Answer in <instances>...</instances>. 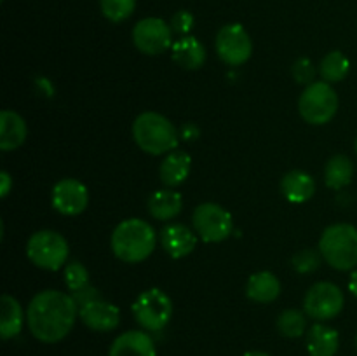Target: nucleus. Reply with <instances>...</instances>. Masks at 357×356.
<instances>
[{
    "mask_svg": "<svg viewBox=\"0 0 357 356\" xmlns=\"http://www.w3.org/2000/svg\"><path fill=\"white\" fill-rule=\"evenodd\" d=\"M79 307L70 293L44 290L28 306V328L37 341L54 344L63 341L75 325Z\"/></svg>",
    "mask_w": 357,
    "mask_h": 356,
    "instance_id": "1",
    "label": "nucleus"
},
{
    "mask_svg": "<svg viewBox=\"0 0 357 356\" xmlns=\"http://www.w3.org/2000/svg\"><path fill=\"white\" fill-rule=\"evenodd\" d=\"M155 248V230L139 218L122 220L112 234V251L128 264L146 260Z\"/></svg>",
    "mask_w": 357,
    "mask_h": 356,
    "instance_id": "2",
    "label": "nucleus"
},
{
    "mask_svg": "<svg viewBox=\"0 0 357 356\" xmlns=\"http://www.w3.org/2000/svg\"><path fill=\"white\" fill-rule=\"evenodd\" d=\"M132 136L143 152L160 156L176 150L180 136L173 122L157 112H143L132 122Z\"/></svg>",
    "mask_w": 357,
    "mask_h": 356,
    "instance_id": "3",
    "label": "nucleus"
},
{
    "mask_svg": "<svg viewBox=\"0 0 357 356\" xmlns=\"http://www.w3.org/2000/svg\"><path fill=\"white\" fill-rule=\"evenodd\" d=\"M321 257L338 271H351L357 265V229L351 223H333L319 239Z\"/></svg>",
    "mask_w": 357,
    "mask_h": 356,
    "instance_id": "4",
    "label": "nucleus"
},
{
    "mask_svg": "<svg viewBox=\"0 0 357 356\" xmlns=\"http://www.w3.org/2000/svg\"><path fill=\"white\" fill-rule=\"evenodd\" d=\"M300 115L312 126L328 124L337 115L338 96L330 82H312L303 89L298 100Z\"/></svg>",
    "mask_w": 357,
    "mask_h": 356,
    "instance_id": "5",
    "label": "nucleus"
},
{
    "mask_svg": "<svg viewBox=\"0 0 357 356\" xmlns=\"http://www.w3.org/2000/svg\"><path fill=\"white\" fill-rule=\"evenodd\" d=\"M70 248L65 237L56 230H37L26 244V255L37 267L58 271L68 262Z\"/></svg>",
    "mask_w": 357,
    "mask_h": 356,
    "instance_id": "6",
    "label": "nucleus"
},
{
    "mask_svg": "<svg viewBox=\"0 0 357 356\" xmlns=\"http://www.w3.org/2000/svg\"><path fill=\"white\" fill-rule=\"evenodd\" d=\"M132 314L145 330L159 332L173 316V302L160 288L145 290L132 304Z\"/></svg>",
    "mask_w": 357,
    "mask_h": 356,
    "instance_id": "7",
    "label": "nucleus"
},
{
    "mask_svg": "<svg viewBox=\"0 0 357 356\" xmlns=\"http://www.w3.org/2000/svg\"><path fill=\"white\" fill-rule=\"evenodd\" d=\"M195 232L206 243H220L234 230V220L227 209L216 202H202L194 212Z\"/></svg>",
    "mask_w": 357,
    "mask_h": 356,
    "instance_id": "8",
    "label": "nucleus"
},
{
    "mask_svg": "<svg viewBox=\"0 0 357 356\" xmlns=\"http://www.w3.org/2000/svg\"><path fill=\"white\" fill-rule=\"evenodd\" d=\"M216 52L223 63L239 66L251 58L253 42L243 24H225L216 35Z\"/></svg>",
    "mask_w": 357,
    "mask_h": 356,
    "instance_id": "9",
    "label": "nucleus"
},
{
    "mask_svg": "<svg viewBox=\"0 0 357 356\" xmlns=\"http://www.w3.org/2000/svg\"><path fill=\"white\" fill-rule=\"evenodd\" d=\"M344 293L337 285L328 281L316 283L307 292L303 307L310 318L317 321H326L337 316L344 309Z\"/></svg>",
    "mask_w": 357,
    "mask_h": 356,
    "instance_id": "10",
    "label": "nucleus"
},
{
    "mask_svg": "<svg viewBox=\"0 0 357 356\" xmlns=\"http://www.w3.org/2000/svg\"><path fill=\"white\" fill-rule=\"evenodd\" d=\"M171 30L173 28L160 17H145L132 28V42L145 54H162L164 51L173 47Z\"/></svg>",
    "mask_w": 357,
    "mask_h": 356,
    "instance_id": "11",
    "label": "nucleus"
},
{
    "mask_svg": "<svg viewBox=\"0 0 357 356\" xmlns=\"http://www.w3.org/2000/svg\"><path fill=\"white\" fill-rule=\"evenodd\" d=\"M87 187L75 178H63L52 187V206L61 215H80L87 208Z\"/></svg>",
    "mask_w": 357,
    "mask_h": 356,
    "instance_id": "12",
    "label": "nucleus"
},
{
    "mask_svg": "<svg viewBox=\"0 0 357 356\" xmlns=\"http://www.w3.org/2000/svg\"><path fill=\"white\" fill-rule=\"evenodd\" d=\"M79 318L87 328L94 332H112L121 323V311L117 306L103 299H96L79 309Z\"/></svg>",
    "mask_w": 357,
    "mask_h": 356,
    "instance_id": "13",
    "label": "nucleus"
},
{
    "mask_svg": "<svg viewBox=\"0 0 357 356\" xmlns=\"http://www.w3.org/2000/svg\"><path fill=\"white\" fill-rule=\"evenodd\" d=\"M108 356H157V351L153 339L146 332L129 330L112 342Z\"/></svg>",
    "mask_w": 357,
    "mask_h": 356,
    "instance_id": "14",
    "label": "nucleus"
},
{
    "mask_svg": "<svg viewBox=\"0 0 357 356\" xmlns=\"http://www.w3.org/2000/svg\"><path fill=\"white\" fill-rule=\"evenodd\" d=\"M160 241H162L164 250L173 258L187 257L195 250V244H197L195 234L181 223H171L164 227L160 232Z\"/></svg>",
    "mask_w": 357,
    "mask_h": 356,
    "instance_id": "15",
    "label": "nucleus"
},
{
    "mask_svg": "<svg viewBox=\"0 0 357 356\" xmlns=\"http://www.w3.org/2000/svg\"><path fill=\"white\" fill-rule=\"evenodd\" d=\"M28 128L24 119L13 110H2L0 114V149L3 152L17 149L24 143Z\"/></svg>",
    "mask_w": 357,
    "mask_h": 356,
    "instance_id": "16",
    "label": "nucleus"
},
{
    "mask_svg": "<svg viewBox=\"0 0 357 356\" xmlns=\"http://www.w3.org/2000/svg\"><path fill=\"white\" fill-rule=\"evenodd\" d=\"M171 56H173L174 63H178L181 68L197 70L206 61V47L195 37L185 35L174 42L173 47H171Z\"/></svg>",
    "mask_w": 357,
    "mask_h": 356,
    "instance_id": "17",
    "label": "nucleus"
},
{
    "mask_svg": "<svg viewBox=\"0 0 357 356\" xmlns=\"http://www.w3.org/2000/svg\"><path fill=\"white\" fill-rule=\"evenodd\" d=\"M340 346V335L335 328L316 323L307 332V351L310 356H335Z\"/></svg>",
    "mask_w": 357,
    "mask_h": 356,
    "instance_id": "18",
    "label": "nucleus"
},
{
    "mask_svg": "<svg viewBox=\"0 0 357 356\" xmlns=\"http://www.w3.org/2000/svg\"><path fill=\"white\" fill-rule=\"evenodd\" d=\"M281 293V283L271 271H260L250 276L246 285V295L260 304L274 302Z\"/></svg>",
    "mask_w": 357,
    "mask_h": 356,
    "instance_id": "19",
    "label": "nucleus"
},
{
    "mask_svg": "<svg viewBox=\"0 0 357 356\" xmlns=\"http://www.w3.org/2000/svg\"><path fill=\"white\" fill-rule=\"evenodd\" d=\"M192 159L183 150H173L166 156L160 164V180L167 187H178L183 184L190 175Z\"/></svg>",
    "mask_w": 357,
    "mask_h": 356,
    "instance_id": "20",
    "label": "nucleus"
},
{
    "mask_svg": "<svg viewBox=\"0 0 357 356\" xmlns=\"http://www.w3.org/2000/svg\"><path fill=\"white\" fill-rule=\"evenodd\" d=\"M281 192L289 202H305L316 192V181L305 171H289L281 180Z\"/></svg>",
    "mask_w": 357,
    "mask_h": 356,
    "instance_id": "21",
    "label": "nucleus"
},
{
    "mask_svg": "<svg viewBox=\"0 0 357 356\" xmlns=\"http://www.w3.org/2000/svg\"><path fill=\"white\" fill-rule=\"evenodd\" d=\"M183 208V199L178 192L162 188L150 195L149 199V212L153 218L157 220H173L180 215Z\"/></svg>",
    "mask_w": 357,
    "mask_h": 356,
    "instance_id": "22",
    "label": "nucleus"
},
{
    "mask_svg": "<svg viewBox=\"0 0 357 356\" xmlns=\"http://www.w3.org/2000/svg\"><path fill=\"white\" fill-rule=\"evenodd\" d=\"M23 328V309L13 295L2 297V313H0V335L3 341L16 337Z\"/></svg>",
    "mask_w": 357,
    "mask_h": 356,
    "instance_id": "23",
    "label": "nucleus"
},
{
    "mask_svg": "<svg viewBox=\"0 0 357 356\" xmlns=\"http://www.w3.org/2000/svg\"><path fill=\"white\" fill-rule=\"evenodd\" d=\"M352 175H354V164L347 156H333L328 161L324 168V181L333 191H340L345 185L351 184Z\"/></svg>",
    "mask_w": 357,
    "mask_h": 356,
    "instance_id": "24",
    "label": "nucleus"
},
{
    "mask_svg": "<svg viewBox=\"0 0 357 356\" xmlns=\"http://www.w3.org/2000/svg\"><path fill=\"white\" fill-rule=\"evenodd\" d=\"M319 70L324 82H342L349 75L351 61H349V58L342 51H331L323 58Z\"/></svg>",
    "mask_w": 357,
    "mask_h": 356,
    "instance_id": "25",
    "label": "nucleus"
},
{
    "mask_svg": "<svg viewBox=\"0 0 357 356\" xmlns=\"http://www.w3.org/2000/svg\"><path fill=\"white\" fill-rule=\"evenodd\" d=\"M307 320L302 311L286 309L279 314L278 318V330L279 334L288 339H298L305 334Z\"/></svg>",
    "mask_w": 357,
    "mask_h": 356,
    "instance_id": "26",
    "label": "nucleus"
},
{
    "mask_svg": "<svg viewBox=\"0 0 357 356\" xmlns=\"http://www.w3.org/2000/svg\"><path fill=\"white\" fill-rule=\"evenodd\" d=\"M103 16L112 23H122L136 9V0H100Z\"/></svg>",
    "mask_w": 357,
    "mask_h": 356,
    "instance_id": "27",
    "label": "nucleus"
},
{
    "mask_svg": "<svg viewBox=\"0 0 357 356\" xmlns=\"http://www.w3.org/2000/svg\"><path fill=\"white\" fill-rule=\"evenodd\" d=\"M65 283L72 292L89 285V272L80 262H68L65 267Z\"/></svg>",
    "mask_w": 357,
    "mask_h": 356,
    "instance_id": "28",
    "label": "nucleus"
},
{
    "mask_svg": "<svg viewBox=\"0 0 357 356\" xmlns=\"http://www.w3.org/2000/svg\"><path fill=\"white\" fill-rule=\"evenodd\" d=\"M291 264L295 265V269L298 272H312L316 271L317 265H319V255L314 250H302L293 257Z\"/></svg>",
    "mask_w": 357,
    "mask_h": 356,
    "instance_id": "29",
    "label": "nucleus"
},
{
    "mask_svg": "<svg viewBox=\"0 0 357 356\" xmlns=\"http://www.w3.org/2000/svg\"><path fill=\"white\" fill-rule=\"evenodd\" d=\"M293 72V77L296 79V82L300 84H312L314 77H316V68H314L312 61H310L309 58H300L296 59L295 65H293L291 68Z\"/></svg>",
    "mask_w": 357,
    "mask_h": 356,
    "instance_id": "30",
    "label": "nucleus"
},
{
    "mask_svg": "<svg viewBox=\"0 0 357 356\" xmlns=\"http://www.w3.org/2000/svg\"><path fill=\"white\" fill-rule=\"evenodd\" d=\"M192 27H194V16L188 10H178L171 20V28L183 37L192 30Z\"/></svg>",
    "mask_w": 357,
    "mask_h": 356,
    "instance_id": "31",
    "label": "nucleus"
},
{
    "mask_svg": "<svg viewBox=\"0 0 357 356\" xmlns=\"http://www.w3.org/2000/svg\"><path fill=\"white\" fill-rule=\"evenodd\" d=\"M72 297H73V300H75V304H77V307H79V309H80V307L86 306V304L93 302V300L101 299L100 293H98V290L93 288L91 285H87V286H84V288H79V290H75V292H72Z\"/></svg>",
    "mask_w": 357,
    "mask_h": 356,
    "instance_id": "32",
    "label": "nucleus"
},
{
    "mask_svg": "<svg viewBox=\"0 0 357 356\" xmlns=\"http://www.w3.org/2000/svg\"><path fill=\"white\" fill-rule=\"evenodd\" d=\"M181 138L183 140H195L199 138V128L195 124H192V122H187V124L181 126Z\"/></svg>",
    "mask_w": 357,
    "mask_h": 356,
    "instance_id": "33",
    "label": "nucleus"
},
{
    "mask_svg": "<svg viewBox=\"0 0 357 356\" xmlns=\"http://www.w3.org/2000/svg\"><path fill=\"white\" fill-rule=\"evenodd\" d=\"M0 181H2L0 195H2V198H7V194L10 192V187H13V178H10V175L7 173V171H2V173H0Z\"/></svg>",
    "mask_w": 357,
    "mask_h": 356,
    "instance_id": "34",
    "label": "nucleus"
},
{
    "mask_svg": "<svg viewBox=\"0 0 357 356\" xmlns=\"http://www.w3.org/2000/svg\"><path fill=\"white\" fill-rule=\"evenodd\" d=\"M349 290L354 297H357V269L351 274V279H349Z\"/></svg>",
    "mask_w": 357,
    "mask_h": 356,
    "instance_id": "35",
    "label": "nucleus"
},
{
    "mask_svg": "<svg viewBox=\"0 0 357 356\" xmlns=\"http://www.w3.org/2000/svg\"><path fill=\"white\" fill-rule=\"evenodd\" d=\"M243 356H271V355H267V353H264V351H250Z\"/></svg>",
    "mask_w": 357,
    "mask_h": 356,
    "instance_id": "36",
    "label": "nucleus"
},
{
    "mask_svg": "<svg viewBox=\"0 0 357 356\" xmlns=\"http://www.w3.org/2000/svg\"><path fill=\"white\" fill-rule=\"evenodd\" d=\"M356 152H357V138H356Z\"/></svg>",
    "mask_w": 357,
    "mask_h": 356,
    "instance_id": "37",
    "label": "nucleus"
},
{
    "mask_svg": "<svg viewBox=\"0 0 357 356\" xmlns=\"http://www.w3.org/2000/svg\"><path fill=\"white\" fill-rule=\"evenodd\" d=\"M356 346H357V337H356Z\"/></svg>",
    "mask_w": 357,
    "mask_h": 356,
    "instance_id": "38",
    "label": "nucleus"
}]
</instances>
